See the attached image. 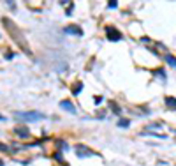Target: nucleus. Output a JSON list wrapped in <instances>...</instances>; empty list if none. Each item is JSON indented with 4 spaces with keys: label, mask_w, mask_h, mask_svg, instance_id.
Listing matches in <instances>:
<instances>
[{
    "label": "nucleus",
    "mask_w": 176,
    "mask_h": 166,
    "mask_svg": "<svg viewBox=\"0 0 176 166\" xmlns=\"http://www.w3.org/2000/svg\"><path fill=\"white\" fill-rule=\"evenodd\" d=\"M2 21H4V25H6V28H7V30L11 32L12 39L16 41V44H18V46H21L23 50L27 51V53H30V50H28V44L25 43V39H21V30H20V28H18V27H16V25H14L12 21H9L7 18H4Z\"/></svg>",
    "instance_id": "f257e3e1"
},
{
    "label": "nucleus",
    "mask_w": 176,
    "mask_h": 166,
    "mask_svg": "<svg viewBox=\"0 0 176 166\" xmlns=\"http://www.w3.org/2000/svg\"><path fill=\"white\" fill-rule=\"evenodd\" d=\"M14 117L16 118H21V120L25 122H35V120H41V118H44V113H41V111H14Z\"/></svg>",
    "instance_id": "f03ea898"
},
{
    "label": "nucleus",
    "mask_w": 176,
    "mask_h": 166,
    "mask_svg": "<svg viewBox=\"0 0 176 166\" xmlns=\"http://www.w3.org/2000/svg\"><path fill=\"white\" fill-rule=\"evenodd\" d=\"M106 37L109 39V41H113V43H118V41L123 39V35H121V32L116 30L115 27H108L106 28Z\"/></svg>",
    "instance_id": "7ed1b4c3"
},
{
    "label": "nucleus",
    "mask_w": 176,
    "mask_h": 166,
    "mask_svg": "<svg viewBox=\"0 0 176 166\" xmlns=\"http://www.w3.org/2000/svg\"><path fill=\"white\" fill-rule=\"evenodd\" d=\"M76 155L77 157H92V155H95V152L94 150H88V147H85V145H77Z\"/></svg>",
    "instance_id": "20e7f679"
},
{
    "label": "nucleus",
    "mask_w": 176,
    "mask_h": 166,
    "mask_svg": "<svg viewBox=\"0 0 176 166\" xmlns=\"http://www.w3.org/2000/svg\"><path fill=\"white\" fill-rule=\"evenodd\" d=\"M12 133L16 134L18 138H28L30 136V129L27 126H16V127L12 129Z\"/></svg>",
    "instance_id": "39448f33"
},
{
    "label": "nucleus",
    "mask_w": 176,
    "mask_h": 166,
    "mask_svg": "<svg viewBox=\"0 0 176 166\" xmlns=\"http://www.w3.org/2000/svg\"><path fill=\"white\" fill-rule=\"evenodd\" d=\"M64 32L69 34V35H83V28L72 23V25H67V27L64 28Z\"/></svg>",
    "instance_id": "423d86ee"
},
{
    "label": "nucleus",
    "mask_w": 176,
    "mask_h": 166,
    "mask_svg": "<svg viewBox=\"0 0 176 166\" xmlns=\"http://www.w3.org/2000/svg\"><path fill=\"white\" fill-rule=\"evenodd\" d=\"M60 108L62 110H65V111H69V113H76V108H74V104H72L69 99L60 101Z\"/></svg>",
    "instance_id": "0eeeda50"
},
{
    "label": "nucleus",
    "mask_w": 176,
    "mask_h": 166,
    "mask_svg": "<svg viewBox=\"0 0 176 166\" xmlns=\"http://www.w3.org/2000/svg\"><path fill=\"white\" fill-rule=\"evenodd\" d=\"M81 90H83V83H81V81H76V83L71 87L72 95H79V94H81Z\"/></svg>",
    "instance_id": "6e6552de"
},
{
    "label": "nucleus",
    "mask_w": 176,
    "mask_h": 166,
    "mask_svg": "<svg viewBox=\"0 0 176 166\" xmlns=\"http://www.w3.org/2000/svg\"><path fill=\"white\" fill-rule=\"evenodd\" d=\"M164 103H165V106L167 108H171V110H176V97H173V95H167L164 99Z\"/></svg>",
    "instance_id": "1a4fd4ad"
},
{
    "label": "nucleus",
    "mask_w": 176,
    "mask_h": 166,
    "mask_svg": "<svg viewBox=\"0 0 176 166\" xmlns=\"http://www.w3.org/2000/svg\"><path fill=\"white\" fill-rule=\"evenodd\" d=\"M152 74H153V76H157V78H160V80H165V71H164V67H159V69H153V71H152Z\"/></svg>",
    "instance_id": "9d476101"
},
{
    "label": "nucleus",
    "mask_w": 176,
    "mask_h": 166,
    "mask_svg": "<svg viewBox=\"0 0 176 166\" xmlns=\"http://www.w3.org/2000/svg\"><path fill=\"white\" fill-rule=\"evenodd\" d=\"M164 60L169 64V66H173V67H176V57H173L171 53H165L164 55Z\"/></svg>",
    "instance_id": "9b49d317"
},
{
    "label": "nucleus",
    "mask_w": 176,
    "mask_h": 166,
    "mask_svg": "<svg viewBox=\"0 0 176 166\" xmlns=\"http://www.w3.org/2000/svg\"><path fill=\"white\" fill-rule=\"evenodd\" d=\"M109 108H111V111H113V113H115V115H120V113H121L120 106L116 104L115 101H109Z\"/></svg>",
    "instance_id": "f8f14e48"
},
{
    "label": "nucleus",
    "mask_w": 176,
    "mask_h": 166,
    "mask_svg": "<svg viewBox=\"0 0 176 166\" xmlns=\"http://www.w3.org/2000/svg\"><path fill=\"white\" fill-rule=\"evenodd\" d=\"M129 126H130V120H127V118L118 120V127H129Z\"/></svg>",
    "instance_id": "ddd939ff"
},
{
    "label": "nucleus",
    "mask_w": 176,
    "mask_h": 166,
    "mask_svg": "<svg viewBox=\"0 0 176 166\" xmlns=\"http://www.w3.org/2000/svg\"><path fill=\"white\" fill-rule=\"evenodd\" d=\"M0 150H2V152H9V154H11V152H14V150H12L9 145H6V143H0Z\"/></svg>",
    "instance_id": "4468645a"
},
{
    "label": "nucleus",
    "mask_w": 176,
    "mask_h": 166,
    "mask_svg": "<svg viewBox=\"0 0 176 166\" xmlns=\"http://www.w3.org/2000/svg\"><path fill=\"white\" fill-rule=\"evenodd\" d=\"M56 145L60 147V149H58V150H67V149H69V147H67V145H65V141H62V140H58V141H56Z\"/></svg>",
    "instance_id": "2eb2a0df"
},
{
    "label": "nucleus",
    "mask_w": 176,
    "mask_h": 166,
    "mask_svg": "<svg viewBox=\"0 0 176 166\" xmlns=\"http://www.w3.org/2000/svg\"><path fill=\"white\" fill-rule=\"evenodd\" d=\"M108 7H109V9H116V7H118V2H116V0H111V2H108Z\"/></svg>",
    "instance_id": "dca6fc26"
},
{
    "label": "nucleus",
    "mask_w": 176,
    "mask_h": 166,
    "mask_svg": "<svg viewBox=\"0 0 176 166\" xmlns=\"http://www.w3.org/2000/svg\"><path fill=\"white\" fill-rule=\"evenodd\" d=\"M55 159H58L60 163H64V159H62V154H60V150H58V152H55Z\"/></svg>",
    "instance_id": "f3484780"
},
{
    "label": "nucleus",
    "mask_w": 176,
    "mask_h": 166,
    "mask_svg": "<svg viewBox=\"0 0 176 166\" xmlns=\"http://www.w3.org/2000/svg\"><path fill=\"white\" fill-rule=\"evenodd\" d=\"M94 103H95V104H100V103H102V97H100V95L94 97Z\"/></svg>",
    "instance_id": "a211bd4d"
},
{
    "label": "nucleus",
    "mask_w": 176,
    "mask_h": 166,
    "mask_svg": "<svg viewBox=\"0 0 176 166\" xmlns=\"http://www.w3.org/2000/svg\"><path fill=\"white\" fill-rule=\"evenodd\" d=\"M6 58H7V60H11V58H14V53H6Z\"/></svg>",
    "instance_id": "6ab92c4d"
},
{
    "label": "nucleus",
    "mask_w": 176,
    "mask_h": 166,
    "mask_svg": "<svg viewBox=\"0 0 176 166\" xmlns=\"http://www.w3.org/2000/svg\"><path fill=\"white\" fill-rule=\"evenodd\" d=\"M4 120H6V117H4L2 113H0V122H4Z\"/></svg>",
    "instance_id": "aec40b11"
},
{
    "label": "nucleus",
    "mask_w": 176,
    "mask_h": 166,
    "mask_svg": "<svg viewBox=\"0 0 176 166\" xmlns=\"http://www.w3.org/2000/svg\"><path fill=\"white\" fill-rule=\"evenodd\" d=\"M0 166H6V164H4V161H2V159H0Z\"/></svg>",
    "instance_id": "412c9836"
}]
</instances>
